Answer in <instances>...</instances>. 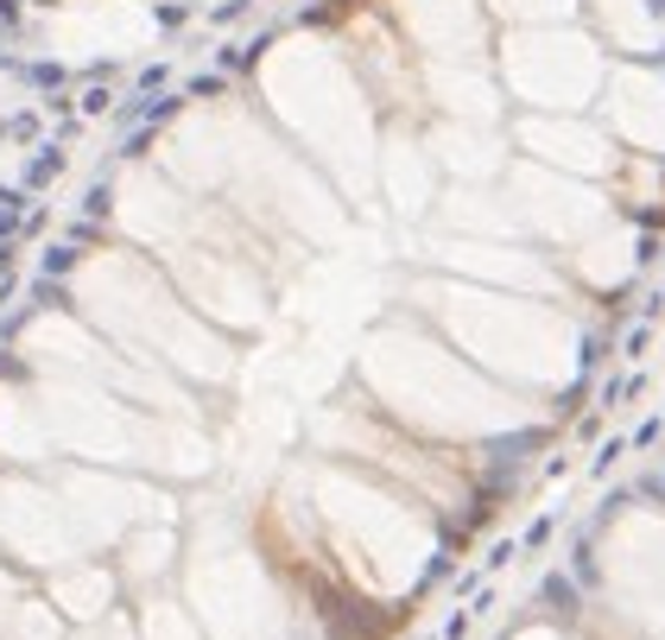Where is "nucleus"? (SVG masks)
<instances>
[{
	"label": "nucleus",
	"instance_id": "1",
	"mask_svg": "<svg viewBox=\"0 0 665 640\" xmlns=\"http://www.w3.org/2000/svg\"><path fill=\"white\" fill-rule=\"evenodd\" d=\"M545 602H552L557 616H576V583L564 571H552V577H545Z\"/></svg>",
	"mask_w": 665,
	"mask_h": 640
},
{
	"label": "nucleus",
	"instance_id": "2",
	"mask_svg": "<svg viewBox=\"0 0 665 640\" xmlns=\"http://www.w3.org/2000/svg\"><path fill=\"white\" fill-rule=\"evenodd\" d=\"M621 450H627V444H621V438H608V444H602V457H596V476H608V469H615V457H621Z\"/></svg>",
	"mask_w": 665,
	"mask_h": 640
}]
</instances>
